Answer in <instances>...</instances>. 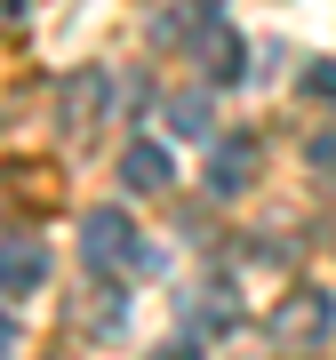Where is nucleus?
I'll list each match as a JSON object with an SVG mask.
<instances>
[{"instance_id": "7", "label": "nucleus", "mask_w": 336, "mask_h": 360, "mask_svg": "<svg viewBox=\"0 0 336 360\" xmlns=\"http://www.w3.org/2000/svg\"><path fill=\"white\" fill-rule=\"evenodd\" d=\"M80 328H89L96 345H104V336H120V328H129V304H120V281H96L89 296H80Z\"/></svg>"}, {"instance_id": "6", "label": "nucleus", "mask_w": 336, "mask_h": 360, "mask_svg": "<svg viewBox=\"0 0 336 360\" xmlns=\"http://www.w3.org/2000/svg\"><path fill=\"white\" fill-rule=\"evenodd\" d=\"M208 25H217V0H176V8L153 16V40H160V49H184V40L208 32Z\"/></svg>"}, {"instance_id": "12", "label": "nucleus", "mask_w": 336, "mask_h": 360, "mask_svg": "<svg viewBox=\"0 0 336 360\" xmlns=\"http://www.w3.org/2000/svg\"><path fill=\"white\" fill-rule=\"evenodd\" d=\"M312 168H336V129H321V136H312Z\"/></svg>"}, {"instance_id": "13", "label": "nucleus", "mask_w": 336, "mask_h": 360, "mask_svg": "<svg viewBox=\"0 0 336 360\" xmlns=\"http://www.w3.org/2000/svg\"><path fill=\"white\" fill-rule=\"evenodd\" d=\"M160 360H200V345H193V336H176V345H168Z\"/></svg>"}, {"instance_id": "8", "label": "nucleus", "mask_w": 336, "mask_h": 360, "mask_svg": "<svg viewBox=\"0 0 336 360\" xmlns=\"http://www.w3.org/2000/svg\"><path fill=\"white\" fill-rule=\"evenodd\" d=\"M168 129H176L184 144H217V104H208L200 89L193 96H168Z\"/></svg>"}, {"instance_id": "1", "label": "nucleus", "mask_w": 336, "mask_h": 360, "mask_svg": "<svg viewBox=\"0 0 336 360\" xmlns=\"http://www.w3.org/2000/svg\"><path fill=\"white\" fill-rule=\"evenodd\" d=\"M80 264H89V281H129L144 264V240H136L129 208H89V224H80Z\"/></svg>"}, {"instance_id": "4", "label": "nucleus", "mask_w": 336, "mask_h": 360, "mask_svg": "<svg viewBox=\"0 0 336 360\" xmlns=\"http://www.w3.org/2000/svg\"><path fill=\"white\" fill-rule=\"evenodd\" d=\"M40 281H49V248L32 232H8L0 240V296H32Z\"/></svg>"}, {"instance_id": "14", "label": "nucleus", "mask_w": 336, "mask_h": 360, "mask_svg": "<svg viewBox=\"0 0 336 360\" xmlns=\"http://www.w3.org/2000/svg\"><path fill=\"white\" fill-rule=\"evenodd\" d=\"M16 345V321H8V304H0V352H8Z\"/></svg>"}, {"instance_id": "15", "label": "nucleus", "mask_w": 336, "mask_h": 360, "mask_svg": "<svg viewBox=\"0 0 336 360\" xmlns=\"http://www.w3.org/2000/svg\"><path fill=\"white\" fill-rule=\"evenodd\" d=\"M16 16H25V0H0V25H16Z\"/></svg>"}, {"instance_id": "11", "label": "nucleus", "mask_w": 336, "mask_h": 360, "mask_svg": "<svg viewBox=\"0 0 336 360\" xmlns=\"http://www.w3.org/2000/svg\"><path fill=\"white\" fill-rule=\"evenodd\" d=\"M304 89H312V96H321V104H336V56H321V65H312V72H304Z\"/></svg>"}, {"instance_id": "2", "label": "nucleus", "mask_w": 336, "mask_h": 360, "mask_svg": "<svg viewBox=\"0 0 336 360\" xmlns=\"http://www.w3.org/2000/svg\"><path fill=\"white\" fill-rule=\"evenodd\" d=\"M264 328H272V345H288V352H321L328 328H336V304H328V288H288Z\"/></svg>"}, {"instance_id": "10", "label": "nucleus", "mask_w": 336, "mask_h": 360, "mask_svg": "<svg viewBox=\"0 0 336 360\" xmlns=\"http://www.w3.org/2000/svg\"><path fill=\"white\" fill-rule=\"evenodd\" d=\"M104 80H112V72H72V89H65V120H72V129L104 112Z\"/></svg>"}, {"instance_id": "5", "label": "nucleus", "mask_w": 336, "mask_h": 360, "mask_svg": "<svg viewBox=\"0 0 336 360\" xmlns=\"http://www.w3.org/2000/svg\"><path fill=\"white\" fill-rule=\"evenodd\" d=\"M120 176H129V193H168L176 184V160H168V144H129L120 153Z\"/></svg>"}, {"instance_id": "9", "label": "nucleus", "mask_w": 336, "mask_h": 360, "mask_svg": "<svg viewBox=\"0 0 336 360\" xmlns=\"http://www.w3.org/2000/svg\"><path fill=\"white\" fill-rule=\"evenodd\" d=\"M200 56H208V89H224V80H240V40L224 32V25H208V32H200Z\"/></svg>"}, {"instance_id": "3", "label": "nucleus", "mask_w": 336, "mask_h": 360, "mask_svg": "<svg viewBox=\"0 0 336 360\" xmlns=\"http://www.w3.org/2000/svg\"><path fill=\"white\" fill-rule=\"evenodd\" d=\"M257 168H264L257 136H217V144H208V193H217V200H240L248 184H257Z\"/></svg>"}]
</instances>
